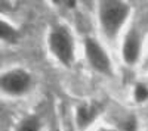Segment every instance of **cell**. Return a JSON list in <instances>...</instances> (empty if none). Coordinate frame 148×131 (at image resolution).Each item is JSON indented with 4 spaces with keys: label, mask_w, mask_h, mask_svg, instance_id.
<instances>
[{
    "label": "cell",
    "mask_w": 148,
    "mask_h": 131,
    "mask_svg": "<svg viewBox=\"0 0 148 131\" xmlns=\"http://www.w3.org/2000/svg\"><path fill=\"white\" fill-rule=\"evenodd\" d=\"M129 15V6L123 2L107 0L101 2L99 6V21L104 34L108 38H114L120 28L123 27Z\"/></svg>",
    "instance_id": "1"
},
{
    "label": "cell",
    "mask_w": 148,
    "mask_h": 131,
    "mask_svg": "<svg viewBox=\"0 0 148 131\" xmlns=\"http://www.w3.org/2000/svg\"><path fill=\"white\" fill-rule=\"evenodd\" d=\"M49 47L53 56L64 65L70 66L74 56L73 37L64 27H55L49 34Z\"/></svg>",
    "instance_id": "2"
},
{
    "label": "cell",
    "mask_w": 148,
    "mask_h": 131,
    "mask_svg": "<svg viewBox=\"0 0 148 131\" xmlns=\"http://www.w3.org/2000/svg\"><path fill=\"white\" fill-rule=\"evenodd\" d=\"M31 77L24 69H12L0 75V90L10 96H19L28 91Z\"/></svg>",
    "instance_id": "3"
},
{
    "label": "cell",
    "mask_w": 148,
    "mask_h": 131,
    "mask_svg": "<svg viewBox=\"0 0 148 131\" xmlns=\"http://www.w3.org/2000/svg\"><path fill=\"white\" fill-rule=\"evenodd\" d=\"M86 56H88V61L92 65V68L107 75L111 74V61L105 53L104 47L96 40L86 38Z\"/></svg>",
    "instance_id": "4"
},
{
    "label": "cell",
    "mask_w": 148,
    "mask_h": 131,
    "mask_svg": "<svg viewBox=\"0 0 148 131\" xmlns=\"http://www.w3.org/2000/svg\"><path fill=\"white\" fill-rule=\"evenodd\" d=\"M139 50H141V37L139 34L132 30L125 38L123 43V59L129 65H133L139 57Z\"/></svg>",
    "instance_id": "5"
},
{
    "label": "cell",
    "mask_w": 148,
    "mask_h": 131,
    "mask_svg": "<svg viewBox=\"0 0 148 131\" xmlns=\"http://www.w3.org/2000/svg\"><path fill=\"white\" fill-rule=\"evenodd\" d=\"M98 115V111L93 105H83L80 106V108L77 109V116H76V120H77V125L80 128H88L92 121L96 118Z\"/></svg>",
    "instance_id": "6"
},
{
    "label": "cell",
    "mask_w": 148,
    "mask_h": 131,
    "mask_svg": "<svg viewBox=\"0 0 148 131\" xmlns=\"http://www.w3.org/2000/svg\"><path fill=\"white\" fill-rule=\"evenodd\" d=\"M19 37V34L15 27H12L6 21L0 19V40L8 41V43H15Z\"/></svg>",
    "instance_id": "7"
},
{
    "label": "cell",
    "mask_w": 148,
    "mask_h": 131,
    "mask_svg": "<svg viewBox=\"0 0 148 131\" xmlns=\"http://www.w3.org/2000/svg\"><path fill=\"white\" fill-rule=\"evenodd\" d=\"M39 130H40V124L37 121V118H34V116L25 118L18 128V131H39Z\"/></svg>",
    "instance_id": "8"
},
{
    "label": "cell",
    "mask_w": 148,
    "mask_h": 131,
    "mask_svg": "<svg viewBox=\"0 0 148 131\" xmlns=\"http://www.w3.org/2000/svg\"><path fill=\"white\" fill-rule=\"evenodd\" d=\"M135 99L136 102H145L148 99V87L145 84H138L135 87Z\"/></svg>",
    "instance_id": "9"
},
{
    "label": "cell",
    "mask_w": 148,
    "mask_h": 131,
    "mask_svg": "<svg viewBox=\"0 0 148 131\" xmlns=\"http://www.w3.org/2000/svg\"><path fill=\"white\" fill-rule=\"evenodd\" d=\"M10 6H9V3L8 2H0V10H6V9H9Z\"/></svg>",
    "instance_id": "10"
},
{
    "label": "cell",
    "mask_w": 148,
    "mask_h": 131,
    "mask_svg": "<svg viewBox=\"0 0 148 131\" xmlns=\"http://www.w3.org/2000/svg\"><path fill=\"white\" fill-rule=\"evenodd\" d=\"M99 131H111V130H99Z\"/></svg>",
    "instance_id": "11"
}]
</instances>
